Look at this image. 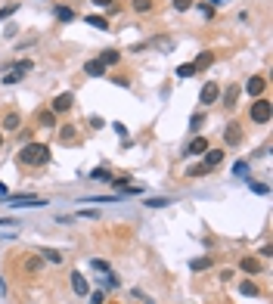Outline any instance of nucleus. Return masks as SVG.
Returning <instances> with one entry per match:
<instances>
[{"label":"nucleus","instance_id":"obj_1","mask_svg":"<svg viewBox=\"0 0 273 304\" xmlns=\"http://www.w3.org/2000/svg\"><path fill=\"white\" fill-rule=\"evenodd\" d=\"M50 158H53V152L47 143H25L19 149V162L28 168H44V165H50Z\"/></svg>","mask_w":273,"mask_h":304},{"label":"nucleus","instance_id":"obj_2","mask_svg":"<svg viewBox=\"0 0 273 304\" xmlns=\"http://www.w3.org/2000/svg\"><path fill=\"white\" fill-rule=\"evenodd\" d=\"M34 68V62L31 59H19V62H4V78H0V81H4L7 87H13V84H19L25 75H28V71Z\"/></svg>","mask_w":273,"mask_h":304},{"label":"nucleus","instance_id":"obj_3","mask_svg":"<svg viewBox=\"0 0 273 304\" xmlns=\"http://www.w3.org/2000/svg\"><path fill=\"white\" fill-rule=\"evenodd\" d=\"M270 115H273V106H270V99L258 96V99L251 103V109H248V118H251L254 124H267V121H270Z\"/></svg>","mask_w":273,"mask_h":304},{"label":"nucleus","instance_id":"obj_4","mask_svg":"<svg viewBox=\"0 0 273 304\" xmlns=\"http://www.w3.org/2000/svg\"><path fill=\"white\" fill-rule=\"evenodd\" d=\"M7 205L10 208H44L47 199H41V195H7Z\"/></svg>","mask_w":273,"mask_h":304},{"label":"nucleus","instance_id":"obj_5","mask_svg":"<svg viewBox=\"0 0 273 304\" xmlns=\"http://www.w3.org/2000/svg\"><path fill=\"white\" fill-rule=\"evenodd\" d=\"M0 128H4V131H10V134H16V131L22 128V112H16V109L4 112V118H0Z\"/></svg>","mask_w":273,"mask_h":304},{"label":"nucleus","instance_id":"obj_6","mask_svg":"<svg viewBox=\"0 0 273 304\" xmlns=\"http://www.w3.org/2000/svg\"><path fill=\"white\" fill-rule=\"evenodd\" d=\"M71 106H75V93H59V96H53V103H50V112H56V115H62V112H68Z\"/></svg>","mask_w":273,"mask_h":304},{"label":"nucleus","instance_id":"obj_7","mask_svg":"<svg viewBox=\"0 0 273 304\" xmlns=\"http://www.w3.org/2000/svg\"><path fill=\"white\" fill-rule=\"evenodd\" d=\"M224 143H227V146H239V143H242V128H239V121H230V124H227Z\"/></svg>","mask_w":273,"mask_h":304},{"label":"nucleus","instance_id":"obj_8","mask_svg":"<svg viewBox=\"0 0 273 304\" xmlns=\"http://www.w3.org/2000/svg\"><path fill=\"white\" fill-rule=\"evenodd\" d=\"M217 96H221V87H217L214 81H208V84L202 87V93H199V103H202V106H211V103H217Z\"/></svg>","mask_w":273,"mask_h":304},{"label":"nucleus","instance_id":"obj_9","mask_svg":"<svg viewBox=\"0 0 273 304\" xmlns=\"http://www.w3.org/2000/svg\"><path fill=\"white\" fill-rule=\"evenodd\" d=\"M264 87H267V81H264L261 75H251V78L245 81V93H248V96H254V99H258V96L264 93Z\"/></svg>","mask_w":273,"mask_h":304},{"label":"nucleus","instance_id":"obj_10","mask_svg":"<svg viewBox=\"0 0 273 304\" xmlns=\"http://www.w3.org/2000/svg\"><path fill=\"white\" fill-rule=\"evenodd\" d=\"M84 75L87 78H106V65L100 59H87L84 62Z\"/></svg>","mask_w":273,"mask_h":304},{"label":"nucleus","instance_id":"obj_11","mask_svg":"<svg viewBox=\"0 0 273 304\" xmlns=\"http://www.w3.org/2000/svg\"><path fill=\"white\" fill-rule=\"evenodd\" d=\"M59 143H62V146L78 143V128H75V124H62V128H59Z\"/></svg>","mask_w":273,"mask_h":304},{"label":"nucleus","instance_id":"obj_12","mask_svg":"<svg viewBox=\"0 0 273 304\" xmlns=\"http://www.w3.org/2000/svg\"><path fill=\"white\" fill-rule=\"evenodd\" d=\"M239 270H242V273H248V276H258V273H261V261L248 255V258H242V261H239Z\"/></svg>","mask_w":273,"mask_h":304},{"label":"nucleus","instance_id":"obj_13","mask_svg":"<svg viewBox=\"0 0 273 304\" xmlns=\"http://www.w3.org/2000/svg\"><path fill=\"white\" fill-rule=\"evenodd\" d=\"M208 149H211V146H208V140H205V137H196V140L190 143V146H187V152H184V155H205Z\"/></svg>","mask_w":273,"mask_h":304},{"label":"nucleus","instance_id":"obj_14","mask_svg":"<svg viewBox=\"0 0 273 304\" xmlns=\"http://www.w3.org/2000/svg\"><path fill=\"white\" fill-rule=\"evenodd\" d=\"M44 264H47V261H44L41 255H28L22 267H25V273H41V270H44Z\"/></svg>","mask_w":273,"mask_h":304},{"label":"nucleus","instance_id":"obj_15","mask_svg":"<svg viewBox=\"0 0 273 304\" xmlns=\"http://www.w3.org/2000/svg\"><path fill=\"white\" fill-rule=\"evenodd\" d=\"M224 152H227V149H208V152H205V162H202V165H205L208 171H211V168H217V165L224 162Z\"/></svg>","mask_w":273,"mask_h":304},{"label":"nucleus","instance_id":"obj_16","mask_svg":"<svg viewBox=\"0 0 273 304\" xmlns=\"http://www.w3.org/2000/svg\"><path fill=\"white\" fill-rule=\"evenodd\" d=\"M34 121H38V128H56V112H50V109H44V112H38V118H34Z\"/></svg>","mask_w":273,"mask_h":304},{"label":"nucleus","instance_id":"obj_17","mask_svg":"<svg viewBox=\"0 0 273 304\" xmlns=\"http://www.w3.org/2000/svg\"><path fill=\"white\" fill-rule=\"evenodd\" d=\"M71 292H75V295H87L90 292V285H87V279L75 270V273H71Z\"/></svg>","mask_w":273,"mask_h":304},{"label":"nucleus","instance_id":"obj_18","mask_svg":"<svg viewBox=\"0 0 273 304\" xmlns=\"http://www.w3.org/2000/svg\"><path fill=\"white\" fill-rule=\"evenodd\" d=\"M53 16H56L59 22H71V19H75V10L65 7V4H56V7H53Z\"/></svg>","mask_w":273,"mask_h":304},{"label":"nucleus","instance_id":"obj_19","mask_svg":"<svg viewBox=\"0 0 273 304\" xmlns=\"http://www.w3.org/2000/svg\"><path fill=\"white\" fill-rule=\"evenodd\" d=\"M146 47H152V50H161V53H171V50H174V38H152Z\"/></svg>","mask_w":273,"mask_h":304},{"label":"nucleus","instance_id":"obj_20","mask_svg":"<svg viewBox=\"0 0 273 304\" xmlns=\"http://www.w3.org/2000/svg\"><path fill=\"white\" fill-rule=\"evenodd\" d=\"M100 62H103L106 68H109V65H118V62H121V53H118V50H103V53H100Z\"/></svg>","mask_w":273,"mask_h":304},{"label":"nucleus","instance_id":"obj_21","mask_svg":"<svg viewBox=\"0 0 273 304\" xmlns=\"http://www.w3.org/2000/svg\"><path fill=\"white\" fill-rule=\"evenodd\" d=\"M41 258H44L47 264H53V267L62 264V252H56V248H41Z\"/></svg>","mask_w":273,"mask_h":304},{"label":"nucleus","instance_id":"obj_22","mask_svg":"<svg viewBox=\"0 0 273 304\" xmlns=\"http://www.w3.org/2000/svg\"><path fill=\"white\" fill-rule=\"evenodd\" d=\"M90 180H97V183H109V180H112V171H109V168H94V171H90Z\"/></svg>","mask_w":273,"mask_h":304},{"label":"nucleus","instance_id":"obj_23","mask_svg":"<svg viewBox=\"0 0 273 304\" xmlns=\"http://www.w3.org/2000/svg\"><path fill=\"white\" fill-rule=\"evenodd\" d=\"M211 62H214V53H208V50H205V53H199V56H196V62H193V65H196V71H202V68H208Z\"/></svg>","mask_w":273,"mask_h":304},{"label":"nucleus","instance_id":"obj_24","mask_svg":"<svg viewBox=\"0 0 273 304\" xmlns=\"http://www.w3.org/2000/svg\"><path fill=\"white\" fill-rule=\"evenodd\" d=\"M239 292H242L245 298H258V295H261V289H258V282H251V279H245V282L239 285Z\"/></svg>","mask_w":273,"mask_h":304},{"label":"nucleus","instance_id":"obj_25","mask_svg":"<svg viewBox=\"0 0 273 304\" xmlns=\"http://www.w3.org/2000/svg\"><path fill=\"white\" fill-rule=\"evenodd\" d=\"M134 13H140V16H146V13H152V7H155V0H134Z\"/></svg>","mask_w":273,"mask_h":304},{"label":"nucleus","instance_id":"obj_26","mask_svg":"<svg viewBox=\"0 0 273 304\" xmlns=\"http://www.w3.org/2000/svg\"><path fill=\"white\" fill-rule=\"evenodd\" d=\"M84 22L94 25V28H103V31L109 28V19H106V16H84Z\"/></svg>","mask_w":273,"mask_h":304},{"label":"nucleus","instance_id":"obj_27","mask_svg":"<svg viewBox=\"0 0 273 304\" xmlns=\"http://www.w3.org/2000/svg\"><path fill=\"white\" fill-rule=\"evenodd\" d=\"M208 267H211V258H193V261H190V270H193V273L208 270Z\"/></svg>","mask_w":273,"mask_h":304},{"label":"nucleus","instance_id":"obj_28","mask_svg":"<svg viewBox=\"0 0 273 304\" xmlns=\"http://www.w3.org/2000/svg\"><path fill=\"white\" fill-rule=\"evenodd\" d=\"M236 99H239V87H236V84H230V87H227V93H224V103L233 109V106H236Z\"/></svg>","mask_w":273,"mask_h":304},{"label":"nucleus","instance_id":"obj_29","mask_svg":"<svg viewBox=\"0 0 273 304\" xmlns=\"http://www.w3.org/2000/svg\"><path fill=\"white\" fill-rule=\"evenodd\" d=\"M202 124H205V115L196 112V115L190 118V134H199V131H202Z\"/></svg>","mask_w":273,"mask_h":304},{"label":"nucleus","instance_id":"obj_30","mask_svg":"<svg viewBox=\"0 0 273 304\" xmlns=\"http://www.w3.org/2000/svg\"><path fill=\"white\" fill-rule=\"evenodd\" d=\"M143 205H146V208H168L171 199H165V195H155V199H146Z\"/></svg>","mask_w":273,"mask_h":304},{"label":"nucleus","instance_id":"obj_31","mask_svg":"<svg viewBox=\"0 0 273 304\" xmlns=\"http://www.w3.org/2000/svg\"><path fill=\"white\" fill-rule=\"evenodd\" d=\"M90 267H94V270H100V273H112V264L103 261V258H94V261H90Z\"/></svg>","mask_w":273,"mask_h":304},{"label":"nucleus","instance_id":"obj_32","mask_svg":"<svg viewBox=\"0 0 273 304\" xmlns=\"http://www.w3.org/2000/svg\"><path fill=\"white\" fill-rule=\"evenodd\" d=\"M248 189H251L254 195H267V192H270V186L261 183V180H248Z\"/></svg>","mask_w":273,"mask_h":304},{"label":"nucleus","instance_id":"obj_33","mask_svg":"<svg viewBox=\"0 0 273 304\" xmlns=\"http://www.w3.org/2000/svg\"><path fill=\"white\" fill-rule=\"evenodd\" d=\"M196 75V65L187 62V65H177V78H193Z\"/></svg>","mask_w":273,"mask_h":304},{"label":"nucleus","instance_id":"obj_34","mask_svg":"<svg viewBox=\"0 0 273 304\" xmlns=\"http://www.w3.org/2000/svg\"><path fill=\"white\" fill-rule=\"evenodd\" d=\"M16 13H19V4H10V7H4V10H0V22H4V19H10V16H16Z\"/></svg>","mask_w":273,"mask_h":304},{"label":"nucleus","instance_id":"obj_35","mask_svg":"<svg viewBox=\"0 0 273 304\" xmlns=\"http://www.w3.org/2000/svg\"><path fill=\"white\" fill-rule=\"evenodd\" d=\"M78 218H90V221H97V218H100V211H97V208H84V211L75 214V221H78Z\"/></svg>","mask_w":273,"mask_h":304},{"label":"nucleus","instance_id":"obj_36","mask_svg":"<svg viewBox=\"0 0 273 304\" xmlns=\"http://www.w3.org/2000/svg\"><path fill=\"white\" fill-rule=\"evenodd\" d=\"M171 4H174V10H177V13H187V10L193 7V0H171Z\"/></svg>","mask_w":273,"mask_h":304},{"label":"nucleus","instance_id":"obj_37","mask_svg":"<svg viewBox=\"0 0 273 304\" xmlns=\"http://www.w3.org/2000/svg\"><path fill=\"white\" fill-rule=\"evenodd\" d=\"M233 174H236V177H245V174H248V162H236V165H233Z\"/></svg>","mask_w":273,"mask_h":304},{"label":"nucleus","instance_id":"obj_38","mask_svg":"<svg viewBox=\"0 0 273 304\" xmlns=\"http://www.w3.org/2000/svg\"><path fill=\"white\" fill-rule=\"evenodd\" d=\"M199 13H202V19H211V16H214V7H208V4H199Z\"/></svg>","mask_w":273,"mask_h":304},{"label":"nucleus","instance_id":"obj_39","mask_svg":"<svg viewBox=\"0 0 273 304\" xmlns=\"http://www.w3.org/2000/svg\"><path fill=\"white\" fill-rule=\"evenodd\" d=\"M112 128H115V134H118L121 140H127V128H124V124H121V121H115V124H112Z\"/></svg>","mask_w":273,"mask_h":304},{"label":"nucleus","instance_id":"obj_40","mask_svg":"<svg viewBox=\"0 0 273 304\" xmlns=\"http://www.w3.org/2000/svg\"><path fill=\"white\" fill-rule=\"evenodd\" d=\"M106 301V292H90V304H103Z\"/></svg>","mask_w":273,"mask_h":304},{"label":"nucleus","instance_id":"obj_41","mask_svg":"<svg viewBox=\"0 0 273 304\" xmlns=\"http://www.w3.org/2000/svg\"><path fill=\"white\" fill-rule=\"evenodd\" d=\"M205 174H208V168H205V165H199V168H193V171H190V177H205Z\"/></svg>","mask_w":273,"mask_h":304},{"label":"nucleus","instance_id":"obj_42","mask_svg":"<svg viewBox=\"0 0 273 304\" xmlns=\"http://www.w3.org/2000/svg\"><path fill=\"white\" fill-rule=\"evenodd\" d=\"M90 128H103V118L100 115H90Z\"/></svg>","mask_w":273,"mask_h":304},{"label":"nucleus","instance_id":"obj_43","mask_svg":"<svg viewBox=\"0 0 273 304\" xmlns=\"http://www.w3.org/2000/svg\"><path fill=\"white\" fill-rule=\"evenodd\" d=\"M90 4H97V7H103V10H106V7H112L115 0H90Z\"/></svg>","mask_w":273,"mask_h":304},{"label":"nucleus","instance_id":"obj_44","mask_svg":"<svg viewBox=\"0 0 273 304\" xmlns=\"http://www.w3.org/2000/svg\"><path fill=\"white\" fill-rule=\"evenodd\" d=\"M208 7H224V4H230V0H205Z\"/></svg>","mask_w":273,"mask_h":304},{"label":"nucleus","instance_id":"obj_45","mask_svg":"<svg viewBox=\"0 0 273 304\" xmlns=\"http://www.w3.org/2000/svg\"><path fill=\"white\" fill-rule=\"evenodd\" d=\"M0 195H4V199H7V195H10V189H7L4 183H0Z\"/></svg>","mask_w":273,"mask_h":304},{"label":"nucleus","instance_id":"obj_46","mask_svg":"<svg viewBox=\"0 0 273 304\" xmlns=\"http://www.w3.org/2000/svg\"><path fill=\"white\" fill-rule=\"evenodd\" d=\"M0 146H4V134H0Z\"/></svg>","mask_w":273,"mask_h":304}]
</instances>
